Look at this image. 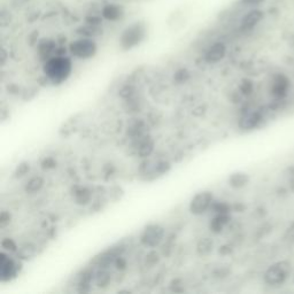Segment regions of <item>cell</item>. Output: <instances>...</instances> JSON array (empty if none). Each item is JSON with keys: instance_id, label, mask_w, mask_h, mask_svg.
<instances>
[{"instance_id": "30", "label": "cell", "mask_w": 294, "mask_h": 294, "mask_svg": "<svg viewBox=\"0 0 294 294\" xmlns=\"http://www.w3.org/2000/svg\"><path fill=\"white\" fill-rule=\"evenodd\" d=\"M266 0H240V3L245 6H249V7H258L260 5H262Z\"/></svg>"}, {"instance_id": "1", "label": "cell", "mask_w": 294, "mask_h": 294, "mask_svg": "<svg viewBox=\"0 0 294 294\" xmlns=\"http://www.w3.org/2000/svg\"><path fill=\"white\" fill-rule=\"evenodd\" d=\"M44 76L52 85H61L68 81L72 72V60L70 56H53L43 65Z\"/></svg>"}, {"instance_id": "24", "label": "cell", "mask_w": 294, "mask_h": 294, "mask_svg": "<svg viewBox=\"0 0 294 294\" xmlns=\"http://www.w3.org/2000/svg\"><path fill=\"white\" fill-rule=\"evenodd\" d=\"M12 22V13L7 11V9H3L2 13H0V23H2V27H7Z\"/></svg>"}, {"instance_id": "8", "label": "cell", "mask_w": 294, "mask_h": 294, "mask_svg": "<svg viewBox=\"0 0 294 294\" xmlns=\"http://www.w3.org/2000/svg\"><path fill=\"white\" fill-rule=\"evenodd\" d=\"M100 14L105 21L119 22L125 16V8L119 3H107L101 7Z\"/></svg>"}, {"instance_id": "26", "label": "cell", "mask_w": 294, "mask_h": 294, "mask_svg": "<svg viewBox=\"0 0 294 294\" xmlns=\"http://www.w3.org/2000/svg\"><path fill=\"white\" fill-rule=\"evenodd\" d=\"M189 77H190V72L186 69H184V68H180V69H178L177 71H176L175 76H174V78H176V81H177L178 83L185 82Z\"/></svg>"}, {"instance_id": "19", "label": "cell", "mask_w": 294, "mask_h": 294, "mask_svg": "<svg viewBox=\"0 0 294 294\" xmlns=\"http://www.w3.org/2000/svg\"><path fill=\"white\" fill-rule=\"evenodd\" d=\"M37 249L36 246H33L32 244H26L23 246L19 247L17 252L15 254V258H17L21 261H27V260H30L36 255Z\"/></svg>"}, {"instance_id": "18", "label": "cell", "mask_w": 294, "mask_h": 294, "mask_svg": "<svg viewBox=\"0 0 294 294\" xmlns=\"http://www.w3.org/2000/svg\"><path fill=\"white\" fill-rule=\"evenodd\" d=\"M74 198H75V201L77 205L85 206L87 204L91 203L92 200V191L87 188H78L75 193H74Z\"/></svg>"}, {"instance_id": "11", "label": "cell", "mask_w": 294, "mask_h": 294, "mask_svg": "<svg viewBox=\"0 0 294 294\" xmlns=\"http://www.w3.org/2000/svg\"><path fill=\"white\" fill-rule=\"evenodd\" d=\"M57 42L53 41L51 38H42L41 41L37 43V53L39 58L45 62L48 59L57 54L58 51Z\"/></svg>"}, {"instance_id": "20", "label": "cell", "mask_w": 294, "mask_h": 294, "mask_svg": "<svg viewBox=\"0 0 294 294\" xmlns=\"http://www.w3.org/2000/svg\"><path fill=\"white\" fill-rule=\"evenodd\" d=\"M214 243L212 239L209 238H203L199 240L197 245V252L200 256H207L213 252Z\"/></svg>"}, {"instance_id": "15", "label": "cell", "mask_w": 294, "mask_h": 294, "mask_svg": "<svg viewBox=\"0 0 294 294\" xmlns=\"http://www.w3.org/2000/svg\"><path fill=\"white\" fill-rule=\"evenodd\" d=\"M230 222L229 214H216L209 224V229L213 233H220Z\"/></svg>"}, {"instance_id": "33", "label": "cell", "mask_w": 294, "mask_h": 294, "mask_svg": "<svg viewBox=\"0 0 294 294\" xmlns=\"http://www.w3.org/2000/svg\"><path fill=\"white\" fill-rule=\"evenodd\" d=\"M7 56V53H6V50H5V48H3L2 50V63L4 65L5 63V61H6V57Z\"/></svg>"}, {"instance_id": "13", "label": "cell", "mask_w": 294, "mask_h": 294, "mask_svg": "<svg viewBox=\"0 0 294 294\" xmlns=\"http://www.w3.org/2000/svg\"><path fill=\"white\" fill-rule=\"evenodd\" d=\"M76 33L78 37H87V38H97L102 35V28L101 26H96V24H91L84 22L82 26L76 29Z\"/></svg>"}, {"instance_id": "7", "label": "cell", "mask_w": 294, "mask_h": 294, "mask_svg": "<svg viewBox=\"0 0 294 294\" xmlns=\"http://www.w3.org/2000/svg\"><path fill=\"white\" fill-rule=\"evenodd\" d=\"M288 272H290V263L286 261L275 263L264 272V281L269 285H279L285 281Z\"/></svg>"}, {"instance_id": "5", "label": "cell", "mask_w": 294, "mask_h": 294, "mask_svg": "<svg viewBox=\"0 0 294 294\" xmlns=\"http://www.w3.org/2000/svg\"><path fill=\"white\" fill-rule=\"evenodd\" d=\"M21 260L13 259L8 253H0V282L7 283L15 278L21 269Z\"/></svg>"}, {"instance_id": "16", "label": "cell", "mask_w": 294, "mask_h": 294, "mask_svg": "<svg viewBox=\"0 0 294 294\" xmlns=\"http://www.w3.org/2000/svg\"><path fill=\"white\" fill-rule=\"evenodd\" d=\"M44 184H45V180L42 176H33V177L29 178L24 185V191L28 194H36L44 188Z\"/></svg>"}, {"instance_id": "12", "label": "cell", "mask_w": 294, "mask_h": 294, "mask_svg": "<svg viewBox=\"0 0 294 294\" xmlns=\"http://www.w3.org/2000/svg\"><path fill=\"white\" fill-rule=\"evenodd\" d=\"M263 12L259 8H253L251 11L245 14L244 17L240 21V29L243 31H249L255 28L258 24L262 21Z\"/></svg>"}, {"instance_id": "6", "label": "cell", "mask_w": 294, "mask_h": 294, "mask_svg": "<svg viewBox=\"0 0 294 294\" xmlns=\"http://www.w3.org/2000/svg\"><path fill=\"white\" fill-rule=\"evenodd\" d=\"M214 203V194L210 191H200V192L195 193L193 198L191 199L189 205L190 213L194 215V216H200L204 215L207 210L212 208V205Z\"/></svg>"}, {"instance_id": "2", "label": "cell", "mask_w": 294, "mask_h": 294, "mask_svg": "<svg viewBox=\"0 0 294 294\" xmlns=\"http://www.w3.org/2000/svg\"><path fill=\"white\" fill-rule=\"evenodd\" d=\"M149 35V28L145 21H135L126 26L120 35L119 44L123 51H131L145 42Z\"/></svg>"}, {"instance_id": "28", "label": "cell", "mask_w": 294, "mask_h": 294, "mask_svg": "<svg viewBox=\"0 0 294 294\" xmlns=\"http://www.w3.org/2000/svg\"><path fill=\"white\" fill-rule=\"evenodd\" d=\"M159 260H160L159 254L154 251H152L149 255L146 256V263H149L150 266H155V264L159 262Z\"/></svg>"}, {"instance_id": "4", "label": "cell", "mask_w": 294, "mask_h": 294, "mask_svg": "<svg viewBox=\"0 0 294 294\" xmlns=\"http://www.w3.org/2000/svg\"><path fill=\"white\" fill-rule=\"evenodd\" d=\"M166 230L160 224L151 223L146 225L139 236V242L147 248H155L163 242Z\"/></svg>"}, {"instance_id": "22", "label": "cell", "mask_w": 294, "mask_h": 294, "mask_svg": "<svg viewBox=\"0 0 294 294\" xmlns=\"http://www.w3.org/2000/svg\"><path fill=\"white\" fill-rule=\"evenodd\" d=\"M2 248L4 252H6L8 254H16L19 246H17V244L14 242V239L4 238L2 242Z\"/></svg>"}, {"instance_id": "17", "label": "cell", "mask_w": 294, "mask_h": 294, "mask_svg": "<svg viewBox=\"0 0 294 294\" xmlns=\"http://www.w3.org/2000/svg\"><path fill=\"white\" fill-rule=\"evenodd\" d=\"M248 182H249V177H248V175L245 173H234L232 175H230L228 178L229 186H231V188L234 190L244 188V186H246L248 184Z\"/></svg>"}, {"instance_id": "10", "label": "cell", "mask_w": 294, "mask_h": 294, "mask_svg": "<svg viewBox=\"0 0 294 294\" xmlns=\"http://www.w3.org/2000/svg\"><path fill=\"white\" fill-rule=\"evenodd\" d=\"M227 45L223 42H216L208 47V50L205 53L204 59L209 65H215V63H218L223 60L225 56H227Z\"/></svg>"}, {"instance_id": "29", "label": "cell", "mask_w": 294, "mask_h": 294, "mask_svg": "<svg viewBox=\"0 0 294 294\" xmlns=\"http://www.w3.org/2000/svg\"><path fill=\"white\" fill-rule=\"evenodd\" d=\"M42 166L44 169H53L57 167V161L53 159V158H46L44 159V161L42 162Z\"/></svg>"}, {"instance_id": "25", "label": "cell", "mask_w": 294, "mask_h": 294, "mask_svg": "<svg viewBox=\"0 0 294 294\" xmlns=\"http://www.w3.org/2000/svg\"><path fill=\"white\" fill-rule=\"evenodd\" d=\"M287 87V82L284 80L283 77H279V81L275 83V86H273V91H275L276 95H282V93L285 92Z\"/></svg>"}, {"instance_id": "21", "label": "cell", "mask_w": 294, "mask_h": 294, "mask_svg": "<svg viewBox=\"0 0 294 294\" xmlns=\"http://www.w3.org/2000/svg\"><path fill=\"white\" fill-rule=\"evenodd\" d=\"M112 276L111 273L105 270V269H101V270L98 271L95 275V283L98 287H106L109 285Z\"/></svg>"}, {"instance_id": "27", "label": "cell", "mask_w": 294, "mask_h": 294, "mask_svg": "<svg viewBox=\"0 0 294 294\" xmlns=\"http://www.w3.org/2000/svg\"><path fill=\"white\" fill-rule=\"evenodd\" d=\"M12 220V214L7 212V210H4L2 212V215H0V227L5 228L7 227V225L11 223Z\"/></svg>"}, {"instance_id": "23", "label": "cell", "mask_w": 294, "mask_h": 294, "mask_svg": "<svg viewBox=\"0 0 294 294\" xmlns=\"http://www.w3.org/2000/svg\"><path fill=\"white\" fill-rule=\"evenodd\" d=\"M31 169V166L27 161L24 162H21L20 164H17V167L14 170V177L15 178H22L24 176L29 174V171Z\"/></svg>"}, {"instance_id": "14", "label": "cell", "mask_w": 294, "mask_h": 294, "mask_svg": "<svg viewBox=\"0 0 294 294\" xmlns=\"http://www.w3.org/2000/svg\"><path fill=\"white\" fill-rule=\"evenodd\" d=\"M260 122H261V114L259 112L246 113L242 119H240L239 125L243 130H252L256 128Z\"/></svg>"}, {"instance_id": "31", "label": "cell", "mask_w": 294, "mask_h": 294, "mask_svg": "<svg viewBox=\"0 0 294 294\" xmlns=\"http://www.w3.org/2000/svg\"><path fill=\"white\" fill-rule=\"evenodd\" d=\"M114 264L119 270H123V269L126 268V261L122 256H116Z\"/></svg>"}, {"instance_id": "9", "label": "cell", "mask_w": 294, "mask_h": 294, "mask_svg": "<svg viewBox=\"0 0 294 294\" xmlns=\"http://www.w3.org/2000/svg\"><path fill=\"white\" fill-rule=\"evenodd\" d=\"M154 140L147 134L134 139V150L136 155L141 159H147L154 151Z\"/></svg>"}, {"instance_id": "3", "label": "cell", "mask_w": 294, "mask_h": 294, "mask_svg": "<svg viewBox=\"0 0 294 294\" xmlns=\"http://www.w3.org/2000/svg\"><path fill=\"white\" fill-rule=\"evenodd\" d=\"M98 53V44L95 38L78 37L68 45V54L78 60H90Z\"/></svg>"}, {"instance_id": "32", "label": "cell", "mask_w": 294, "mask_h": 294, "mask_svg": "<svg viewBox=\"0 0 294 294\" xmlns=\"http://www.w3.org/2000/svg\"><path fill=\"white\" fill-rule=\"evenodd\" d=\"M31 0H11V4L14 7H22L24 5H27L30 3Z\"/></svg>"}]
</instances>
